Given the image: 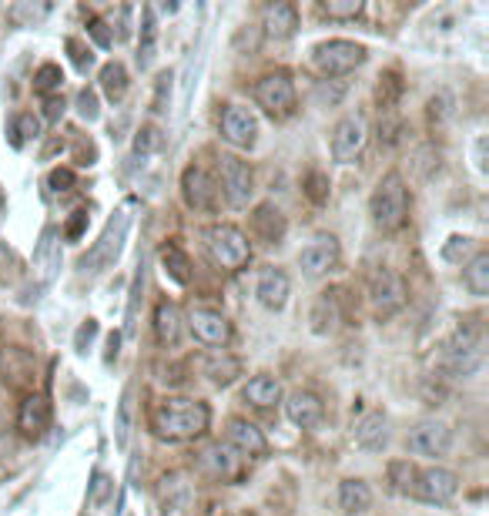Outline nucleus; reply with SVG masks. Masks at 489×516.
I'll use <instances>...</instances> for the list:
<instances>
[{
    "instance_id": "obj_1",
    "label": "nucleus",
    "mask_w": 489,
    "mask_h": 516,
    "mask_svg": "<svg viewBox=\"0 0 489 516\" xmlns=\"http://www.w3.org/2000/svg\"><path fill=\"white\" fill-rule=\"evenodd\" d=\"M208 426H212V409L201 403V399L168 396L151 406V429H155L158 439H168V443L198 439L208 433Z\"/></svg>"
},
{
    "instance_id": "obj_2",
    "label": "nucleus",
    "mask_w": 489,
    "mask_h": 516,
    "mask_svg": "<svg viewBox=\"0 0 489 516\" xmlns=\"http://www.w3.org/2000/svg\"><path fill=\"white\" fill-rule=\"evenodd\" d=\"M372 222H376L379 232H399L409 222V188L402 181L399 171H389L386 178L379 181L376 191H372Z\"/></svg>"
},
{
    "instance_id": "obj_3",
    "label": "nucleus",
    "mask_w": 489,
    "mask_h": 516,
    "mask_svg": "<svg viewBox=\"0 0 489 516\" xmlns=\"http://www.w3.org/2000/svg\"><path fill=\"white\" fill-rule=\"evenodd\" d=\"M205 245H208L212 262L222 265L225 272L245 269L248 258H252V242H248V235L235 225H212L205 232Z\"/></svg>"
},
{
    "instance_id": "obj_4",
    "label": "nucleus",
    "mask_w": 489,
    "mask_h": 516,
    "mask_svg": "<svg viewBox=\"0 0 489 516\" xmlns=\"http://www.w3.org/2000/svg\"><path fill=\"white\" fill-rule=\"evenodd\" d=\"M366 47L356 41H322L312 47V68L322 74V78H342V74L356 71L359 64H366Z\"/></svg>"
},
{
    "instance_id": "obj_5",
    "label": "nucleus",
    "mask_w": 489,
    "mask_h": 516,
    "mask_svg": "<svg viewBox=\"0 0 489 516\" xmlns=\"http://www.w3.org/2000/svg\"><path fill=\"white\" fill-rule=\"evenodd\" d=\"M369 302H372V312H376L379 319H392V315L406 309V302H409L406 279L382 265V269L369 275Z\"/></svg>"
},
{
    "instance_id": "obj_6",
    "label": "nucleus",
    "mask_w": 489,
    "mask_h": 516,
    "mask_svg": "<svg viewBox=\"0 0 489 516\" xmlns=\"http://www.w3.org/2000/svg\"><path fill=\"white\" fill-rule=\"evenodd\" d=\"M218 178H222V195L232 208H248L255 198V171L245 158L222 155L218 161Z\"/></svg>"
},
{
    "instance_id": "obj_7",
    "label": "nucleus",
    "mask_w": 489,
    "mask_h": 516,
    "mask_svg": "<svg viewBox=\"0 0 489 516\" xmlns=\"http://www.w3.org/2000/svg\"><path fill=\"white\" fill-rule=\"evenodd\" d=\"M443 366L449 376H456V379H466V376H473V372H479V366H483V342H479L476 332L459 329L456 336L446 342Z\"/></svg>"
},
{
    "instance_id": "obj_8",
    "label": "nucleus",
    "mask_w": 489,
    "mask_h": 516,
    "mask_svg": "<svg viewBox=\"0 0 489 516\" xmlns=\"http://www.w3.org/2000/svg\"><path fill=\"white\" fill-rule=\"evenodd\" d=\"M255 101L272 118H289L295 111V81L289 71H272L255 84Z\"/></svg>"
},
{
    "instance_id": "obj_9",
    "label": "nucleus",
    "mask_w": 489,
    "mask_h": 516,
    "mask_svg": "<svg viewBox=\"0 0 489 516\" xmlns=\"http://www.w3.org/2000/svg\"><path fill=\"white\" fill-rule=\"evenodd\" d=\"M366 141H369L366 118H362L359 111L345 114V118H339V124L332 128V158L342 161V165H349V161H356L362 155Z\"/></svg>"
},
{
    "instance_id": "obj_10",
    "label": "nucleus",
    "mask_w": 489,
    "mask_h": 516,
    "mask_svg": "<svg viewBox=\"0 0 489 516\" xmlns=\"http://www.w3.org/2000/svg\"><path fill=\"white\" fill-rule=\"evenodd\" d=\"M128 225H131L128 208H118V212H114V218L108 222V228H104L101 242L94 245L88 255H84V269L98 272V269H104V265L118 262V255H121V242H124V235H128Z\"/></svg>"
},
{
    "instance_id": "obj_11",
    "label": "nucleus",
    "mask_w": 489,
    "mask_h": 516,
    "mask_svg": "<svg viewBox=\"0 0 489 516\" xmlns=\"http://www.w3.org/2000/svg\"><path fill=\"white\" fill-rule=\"evenodd\" d=\"M339 262H342V248H339V238L335 235H315L312 242L299 252V265L309 279H322V275L335 272L339 269Z\"/></svg>"
},
{
    "instance_id": "obj_12",
    "label": "nucleus",
    "mask_w": 489,
    "mask_h": 516,
    "mask_svg": "<svg viewBox=\"0 0 489 516\" xmlns=\"http://www.w3.org/2000/svg\"><path fill=\"white\" fill-rule=\"evenodd\" d=\"M453 449V429H449L443 419H423V423L412 426L409 433V453L429 456V460H439Z\"/></svg>"
},
{
    "instance_id": "obj_13",
    "label": "nucleus",
    "mask_w": 489,
    "mask_h": 516,
    "mask_svg": "<svg viewBox=\"0 0 489 516\" xmlns=\"http://www.w3.org/2000/svg\"><path fill=\"white\" fill-rule=\"evenodd\" d=\"M412 493L419 496L423 503L443 506L459 493V476L446 466H429V470L416 473V483H412Z\"/></svg>"
},
{
    "instance_id": "obj_14",
    "label": "nucleus",
    "mask_w": 489,
    "mask_h": 516,
    "mask_svg": "<svg viewBox=\"0 0 489 516\" xmlns=\"http://www.w3.org/2000/svg\"><path fill=\"white\" fill-rule=\"evenodd\" d=\"M222 138L232 148H255L258 141V118L255 111H248L245 104H228L222 114Z\"/></svg>"
},
{
    "instance_id": "obj_15",
    "label": "nucleus",
    "mask_w": 489,
    "mask_h": 516,
    "mask_svg": "<svg viewBox=\"0 0 489 516\" xmlns=\"http://www.w3.org/2000/svg\"><path fill=\"white\" fill-rule=\"evenodd\" d=\"M188 329L195 332L201 346H212V349H222L228 346V339H232V322L218 309H191Z\"/></svg>"
},
{
    "instance_id": "obj_16",
    "label": "nucleus",
    "mask_w": 489,
    "mask_h": 516,
    "mask_svg": "<svg viewBox=\"0 0 489 516\" xmlns=\"http://www.w3.org/2000/svg\"><path fill=\"white\" fill-rule=\"evenodd\" d=\"M181 195H185V205L195 208V212H212L218 202V188L212 175L198 165H188L185 175H181Z\"/></svg>"
},
{
    "instance_id": "obj_17",
    "label": "nucleus",
    "mask_w": 489,
    "mask_h": 516,
    "mask_svg": "<svg viewBox=\"0 0 489 516\" xmlns=\"http://www.w3.org/2000/svg\"><path fill=\"white\" fill-rule=\"evenodd\" d=\"M225 443L232 446L238 456H252V460H258V456L268 453V439H265V433L252 423V419H242V416H235L232 423H228Z\"/></svg>"
},
{
    "instance_id": "obj_18",
    "label": "nucleus",
    "mask_w": 489,
    "mask_h": 516,
    "mask_svg": "<svg viewBox=\"0 0 489 516\" xmlns=\"http://www.w3.org/2000/svg\"><path fill=\"white\" fill-rule=\"evenodd\" d=\"M352 439H356V446L366 449V453H379V449H386V443H389V419H386V413H379V409H369V413H362L356 419V426H352Z\"/></svg>"
},
{
    "instance_id": "obj_19",
    "label": "nucleus",
    "mask_w": 489,
    "mask_h": 516,
    "mask_svg": "<svg viewBox=\"0 0 489 516\" xmlns=\"http://www.w3.org/2000/svg\"><path fill=\"white\" fill-rule=\"evenodd\" d=\"M285 416H289V423H295L299 429H315L325 419V406L315 393L295 389V393L285 399Z\"/></svg>"
},
{
    "instance_id": "obj_20",
    "label": "nucleus",
    "mask_w": 489,
    "mask_h": 516,
    "mask_svg": "<svg viewBox=\"0 0 489 516\" xmlns=\"http://www.w3.org/2000/svg\"><path fill=\"white\" fill-rule=\"evenodd\" d=\"M289 292H292V282L282 269H262L258 285H255V295L268 312H282L285 302H289Z\"/></svg>"
},
{
    "instance_id": "obj_21",
    "label": "nucleus",
    "mask_w": 489,
    "mask_h": 516,
    "mask_svg": "<svg viewBox=\"0 0 489 516\" xmlns=\"http://www.w3.org/2000/svg\"><path fill=\"white\" fill-rule=\"evenodd\" d=\"M285 232H289V222H285V215L278 212L272 202L255 205V212H252V235L258 238V242L282 245Z\"/></svg>"
},
{
    "instance_id": "obj_22",
    "label": "nucleus",
    "mask_w": 489,
    "mask_h": 516,
    "mask_svg": "<svg viewBox=\"0 0 489 516\" xmlns=\"http://www.w3.org/2000/svg\"><path fill=\"white\" fill-rule=\"evenodd\" d=\"M262 27L272 41H289L299 31V11H295V4H289V0H275V4L265 7Z\"/></svg>"
},
{
    "instance_id": "obj_23",
    "label": "nucleus",
    "mask_w": 489,
    "mask_h": 516,
    "mask_svg": "<svg viewBox=\"0 0 489 516\" xmlns=\"http://www.w3.org/2000/svg\"><path fill=\"white\" fill-rule=\"evenodd\" d=\"M57 269H61V235L54 228H47L34 248V279L41 285L54 282Z\"/></svg>"
},
{
    "instance_id": "obj_24",
    "label": "nucleus",
    "mask_w": 489,
    "mask_h": 516,
    "mask_svg": "<svg viewBox=\"0 0 489 516\" xmlns=\"http://www.w3.org/2000/svg\"><path fill=\"white\" fill-rule=\"evenodd\" d=\"M51 426V403L44 396H27L21 409H17V429L27 439H41Z\"/></svg>"
},
{
    "instance_id": "obj_25",
    "label": "nucleus",
    "mask_w": 489,
    "mask_h": 516,
    "mask_svg": "<svg viewBox=\"0 0 489 516\" xmlns=\"http://www.w3.org/2000/svg\"><path fill=\"white\" fill-rule=\"evenodd\" d=\"M238 463H242V456H238L228 443H215L201 453V470L212 476V480H235Z\"/></svg>"
},
{
    "instance_id": "obj_26",
    "label": "nucleus",
    "mask_w": 489,
    "mask_h": 516,
    "mask_svg": "<svg viewBox=\"0 0 489 516\" xmlns=\"http://www.w3.org/2000/svg\"><path fill=\"white\" fill-rule=\"evenodd\" d=\"M242 399L255 409H272L278 399H282V382H278L275 376H265V372L262 376H252L245 382Z\"/></svg>"
},
{
    "instance_id": "obj_27",
    "label": "nucleus",
    "mask_w": 489,
    "mask_h": 516,
    "mask_svg": "<svg viewBox=\"0 0 489 516\" xmlns=\"http://www.w3.org/2000/svg\"><path fill=\"white\" fill-rule=\"evenodd\" d=\"M339 506L345 516H362L372 506V490L366 480H342L339 486Z\"/></svg>"
},
{
    "instance_id": "obj_28",
    "label": "nucleus",
    "mask_w": 489,
    "mask_h": 516,
    "mask_svg": "<svg viewBox=\"0 0 489 516\" xmlns=\"http://www.w3.org/2000/svg\"><path fill=\"white\" fill-rule=\"evenodd\" d=\"M155 336L161 346H178L181 339V309L175 302H161L155 309Z\"/></svg>"
},
{
    "instance_id": "obj_29",
    "label": "nucleus",
    "mask_w": 489,
    "mask_h": 516,
    "mask_svg": "<svg viewBox=\"0 0 489 516\" xmlns=\"http://www.w3.org/2000/svg\"><path fill=\"white\" fill-rule=\"evenodd\" d=\"M309 322H312L315 336H329V332H335V326H339V302H335L332 292H322L319 299H315Z\"/></svg>"
},
{
    "instance_id": "obj_30",
    "label": "nucleus",
    "mask_w": 489,
    "mask_h": 516,
    "mask_svg": "<svg viewBox=\"0 0 489 516\" xmlns=\"http://www.w3.org/2000/svg\"><path fill=\"white\" fill-rule=\"evenodd\" d=\"M463 282H466L469 295L486 299V295H489V252H476L473 258H469L466 272H463Z\"/></svg>"
},
{
    "instance_id": "obj_31",
    "label": "nucleus",
    "mask_w": 489,
    "mask_h": 516,
    "mask_svg": "<svg viewBox=\"0 0 489 516\" xmlns=\"http://www.w3.org/2000/svg\"><path fill=\"white\" fill-rule=\"evenodd\" d=\"M161 269H165V275H168L171 282H178V285L191 282V258L181 252L178 245L161 248Z\"/></svg>"
},
{
    "instance_id": "obj_32",
    "label": "nucleus",
    "mask_w": 489,
    "mask_h": 516,
    "mask_svg": "<svg viewBox=\"0 0 489 516\" xmlns=\"http://www.w3.org/2000/svg\"><path fill=\"white\" fill-rule=\"evenodd\" d=\"M101 91L108 94V101H124V94H128V71H124V64L111 61L101 68Z\"/></svg>"
},
{
    "instance_id": "obj_33",
    "label": "nucleus",
    "mask_w": 489,
    "mask_h": 516,
    "mask_svg": "<svg viewBox=\"0 0 489 516\" xmlns=\"http://www.w3.org/2000/svg\"><path fill=\"white\" fill-rule=\"evenodd\" d=\"M399 94H402V81H399V74H396V71H386V74H382V78H379V88H376L379 111H392V108H396Z\"/></svg>"
},
{
    "instance_id": "obj_34",
    "label": "nucleus",
    "mask_w": 489,
    "mask_h": 516,
    "mask_svg": "<svg viewBox=\"0 0 489 516\" xmlns=\"http://www.w3.org/2000/svg\"><path fill=\"white\" fill-rule=\"evenodd\" d=\"M155 41H158V27H155V11L145 7V24H141V68H148L151 61H155Z\"/></svg>"
},
{
    "instance_id": "obj_35",
    "label": "nucleus",
    "mask_w": 489,
    "mask_h": 516,
    "mask_svg": "<svg viewBox=\"0 0 489 516\" xmlns=\"http://www.w3.org/2000/svg\"><path fill=\"white\" fill-rule=\"evenodd\" d=\"M61 84H64V71L57 68V64H41L34 74V91L37 94H44V98H51L54 91H61Z\"/></svg>"
},
{
    "instance_id": "obj_36",
    "label": "nucleus",
    "mask_w": 489,
    "mask_h": 516,
    "mask_svg": "<svg viewBox=\"0 0 489 516\" xmlns=\"http://www.w3.org/2000/svg\"><path fill=\"white\" fill-rule=\"evenodd\" d=\"M362 0H325L322 4V14L332 17V21H356L362 14Z\"/></svg>"
},
{
    "instance_id": "obj_37",
    "label": "nucleus",
    "mask_w": 489,
    "mask_h": 516,
    "mask_svg": "<svg viewBox=\"0 0 489 516\" xmlns=\"http://www.w3.org/2000/svg\"><path fill=\"white\" fill-rule=\"evenodd\" d=\"M161 145H165V135H161L155 124H145V128L138 131V138H134V155L148 158L155 155V151H161Z\"/></svg>"
},
{
    "instance_id": "obj_38",
    "label": "nucleus",
    "mask_w": 489,
    "mask_h": 516,
    "mask_svg": "<svg viewBox=\"0 0 489 516\" xmlns=\"http://www.w3.org/2000/svg\"><path fill=\"white\" fill-rule=\"evenodd\" d=\"M41 135V121L34 118V114H17L14 118V128H11V145L21 148L24 141H31Z\"/></svg>"
},
{
    "instance_id": "obj_39",
    "label": "nucleus",
    "mask_w": 489,
    "mask_h": 516,
    "mask_svg": "<svg viewBox=\"0 0 489 516\" xmlns=\"http://www.w3.org/2000/svg\"><path fill=\"white\" fill-rule=\"evenodd\" d=\"M305 195H309L312 205H325L329 202V175H322V171H309L302 181Z\"/></svg>"
},
{
    "instance_id": "obj_40",
    "label": "nucleus",
    "mask_w": 489,
    "mask_h": 516,
    "mask_svg": "<svg viewBox=\"0 0 489 516\" xmlns=\"http://www.w3.org/2000/svg\"><path fill=\"white\" fill-rule=\"evenodd\" d=\"M131 413H134V403H131V389L121 396V406H118V423H114V436H118V446L124 449L128 446V436H131Z\"/></svg>"
},
{
    "instance_id": "obj_41",
    "label": "nucleus",
    "mask_w": 489,
    "mask_h": 516,
    "mask_svg": "<svg viewBox=\"0 0 489 516\" xmlns=\"http://www.w3.org/2000/svg\"><path fill=\"white\" fill-rule=\"evenodd\" d=\"M389 480L399 493H412V483H416V470H412L409 460H399L389 466Z\"/></svg>"
},
{
    "instance_id": "obj_42",
    "label": "nucleus",
    "mask_w": 489,
    "mask_h": 516,
    "mask_svg": "<svg viewBox=\"0 0 489 516\" xmlns=\"http://www.w3.org/2000/svg\"><path fill=\"white\" fill-rule=\"evenodd\" d=\"M469 252H473V238H459V235H453V238H449V242L443 245V258H446V262H463V258L469 255Z\"/></svg>"
},
{
    "instance_id": "obj_43",
    "label": "nucleus",
    "mask_w": 489,
    "mask_h": 516,
    "mask_svg": "<svg viewBox=\"0 0 489 516\" xmlns=\"http://www.w3.org/2000/svg\"><path fill=\"white\" fill-rule=\"evenodd\" d=\"M208 376H212V382H218V386H228L235 376H238V362L235 359H225V366L218 359L208 362Z\"/></svg>"
},
{
    "instance_id": "obj_44",
    "label": "nucleus",
    "mask_w": 489,
    "mask_h": 516,
    "mask_svg": "<svg viewBox=\"0 0 489 516\" xmlns=\"http://www.w3.org/2000/svg\"><path fill=\"white\" fill-rule=\"evenodd\" d=\"M78 114L84 121H98V91H91V88H81L78 94Z\"/></svg>"
},
{
    "instance_id": "obj_45",
    "label": "nucleus",
    "mask_w": 489,
    "mask_h": 516,
    "mask_svg": "<svg viewBox=\"0 0 489 516\" xmlns=\"http://www.w3.org/2000/svg\"><path fill=\"white\" fill-rule=\"evenodd\" d=\"M67 51H71V57H74V64H78V68H91V64H94L91 47H84L78 37H67Z\"/></svg>"
},
{
    "instance_id": "obj_46",
    "label": "nucleus",
    "mask_w": 489,
    "mask_h": 516,
    "mask_svg": "<svg viewBox=\"0 0 489 516\" xmlns=\"http://www.w3.org/2000/svg\"><path fill=\"white\" fill-rule=\"evenodd\" d=\"M47 185H51V191H57V195H61V191H71L74 188V171L71 168H54L51 178H47Z\"/></svg>"
},
{
    "instance_id": "obj_47",
    "label": "nucleus",
    "mask_w": 489,
    "mask_h": 516,
    "mask_svg": "<svg viewBox=\"0 0 489 516\" xmlns=\"http://www.w3.org/2000/svg\"><path fill=\"white\" fill-rule=\"evenodd\" d=\"M47 11H51L47 4H37V7H31V4H17V7H11V17H14L17 24H24V17H27V21H37V17H44Z\"/></svg>"
},
{
    "instance_id": "obj_48",
    "label": "nucleus",
    "mask_w": 489,
    "mask_h": 516,
    "mask_svg": "<svg viewBox=\"0 0 489 516\" xmlns=\"http://www.w3.org/2000/svg\"><path fill=\"white\" fill-rule=\"evenodd\" d=\"M88 34L94 37V44L104 47V51H108V47L114 44V34L108 31V24H104V21H91L88 24Z\"/></svg>"
},
{
    "instance_id": "obj_49",
    "label": "nucleus",
    "mask_w": 489,
    "mask_h": 516,
    "mask_svg": "<svg viewBox=\"0 0 489 516\" xmlns=\"http://www.w3.org/2000/svg\"><path fill=\"white\" fill-rule=\"evenodd\" d=\"M84 225H88V212H74V218H71V222L64 225V235H67V238H71V242H74V238H81Z\"/></svg>"
},
{
    "instance_id": "obj_50",
    "label": "nucleus",
    "mask_w": 489,
    "mask_h": 516,
    "mask_svg": "<svg viewBox=\"0 0 489 516\" xmlns=\"http://www.w3.org/2000/svg\"><path fill=\"white\" fill-rule=\"evenodd\" d=\"M94 336H98V322L88 319V322H84V326L78 329V339H74V346H78V349L84 352V346H88V342H91Z\"/></svg>"
},
{
    "instance_id": "obj_51",
    "label": "nucleus",
    "mask_w": 489,
    "mask_h": 516,
    "mask_svg": "<svg viewBox=\"0 0 489 516\" xmlns=\"http://www.w3.org/2000/svg\"><path fill=\"white\" fill-rule=\"evenodd\" d=\"M64 114V98H57V94H51V98H44V118L47 121H57Z\"/></svg>"
},
{
    "instance_id": "obj_52",
    "label": "nucleus",
    "mask_w": 489,
    "mask_h": 516,
    "mask_svg": "<svg viewBox=\"0 0 489 516\" xmlns=\"http://www.w3.org/2000/svg\"><path fill=\"white\" fill-rule=\"evenodd\" d=\"M104 490H108V476L98 473V476H94V486H91V503H101Z\"/></svg>"
},
{
    "instance_id": "obj_53",
    "label": "nucleus",
    "mask_w": 489,
    "mask_h": 516,
    "mask_svg": "<svg viewBox=\"0 0 489 516\" xmlns=\"http://www.w3.org/2000/svg\"><path fill=\"white\" fill-rule=\"evenodd\" d=\"M476 168L486 175V138H476Z\"/></svg>"
}]
</instances>
